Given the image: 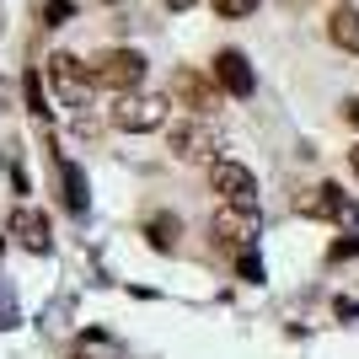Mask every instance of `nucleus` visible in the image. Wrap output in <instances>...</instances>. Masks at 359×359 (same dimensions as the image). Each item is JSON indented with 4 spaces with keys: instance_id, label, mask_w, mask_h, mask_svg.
<instances>
[{
    "instance_id": "12",
    "label": "nucleus",
    "mask_w": 359,
    "mask_h": 359,
    "mask_svg": "<svg viewBox=\"0 0 359 359\" xmlns=\"http://www.w3.org/2000/svg\"><path fill=\"white\" fill-rule=\"evenodd\" d=\"M60 177H65V204H70V215H86V172L75 161H60Z\"/></svg>"
},
{
    "instance_id": "21",
    "label": "nucleus",
    "mask_w": 359,
    "mask_h": 359,
    "mask_svg": "<svg viewBox=\"0 0 359 359\" xmlns=\"http://www.w3.org/2000/svg\"><path fill=\"white\" fill-rule=\"evenodd\" d=\"M166 6H172V11H188V6H194V0H166Z\"/></svg>"
},
{
    "instance_id": "10",
    "label": "nucleus",
    "mask_w": 359,
    "mask_h": 359,
    "mask_svg": "<svg viewBox=\"0 0 359 359\" xmlns=\"http://www.w3.org/2000/svg\"><path fill=\"white\" fill-rule=\"evenodd\" d=\"M172 97H177L182 107H194L198 118H210L215 107H220V97H215V86H210V81H204V75H198V70H177V75H172Z\"/></svg>"
},
{
    "instance_id": "4",
    "label": "nucleus",
    "mask_w": 359,
    "mask_h": 359,
    "mask_svg": "<svg viewBox=\"0 0 359 359\" xmlns=\"http://www.w3.org/2000/svg\"><path fill=\"white\" fill-rule=\"evenodd\" d=\"M48 81H54V97L65 107H86V97L97 91L91 86V70L75 54H48Z\"/></svg>"
},
{
    "instance_id": "17",
    "label": "nucleus",
    "mask_w": 359,
    "mask_h": 359,
    "mask_svg": "<svg viewBox=\"0 0 359 359\" xmlns=\"http://www.w3.org/2000/svg\"><path fill=\"white\" fill-rule=\"evenodd\" d=\"M359 252V236H344L338 247H332V263H344V257H354Z\"/></svg>"
},
{
    "instance_id": "16",
    "label": "nucleus",
    "mask_w": 359,
    "mask_h": 359,
    "mask_svg": "<svg viewBox=\"0 0 359 359\" xmlns=\"http://www.w3.org/2000/svg\"><path fill=\"white\" fill-rule=\"evenodd\" d=\"M43 16H48V27H60L65 16H70V0H48V6H43Z\"/></svg>"
},
{
    "instance_id": "19",
    "label": "nucleus",
    "mask_w": 359,
    "mask_h": 359,
    "mask_svg": "<svg viewBox=\"0 0 359 359\" xmlns=\"http://www.w3.org/2000/svg\"><path fill=\"white\" fill-rule=\"evenodd\" d=\"M344 118H348V123L359 129V97H348V102H344Z\"/></svg>"
},
{
    "instance_id": "15",
    "label": "nucleus",
    "mask_w": 359,
    "mask_h": 359,
    "mask_svg": "<svg viewBox=\"0 0 359 359\" xmlns=\"http://www.w3.org/2000/svg\"><path fill=\"white\" fill-rule=\"evenodd\" d=\"M22 91H27V107H32V113H38V118H43L48 107H43V81H38V70H27V81H22Z\"/></svg>"
},
{
    "instance_id": "20",
    "label": "nucleus",
    "mask_w": 359,
    "mask_h": 359,
    "mask_svg": "<svg viewBox=\"0 0 359 359\" xmlns=\"http://www.w3.org/2000/svg\"><path fill=\"white\" fill-rule=\"evenodd\" d=\"M348 166H354V177H359V145H354V150H348Z\"/></svg>"
},
{
    "instance_id": "6",
    "label": "nucleus",
    "mask_w": 359,
    "mask_h": 359,
    "mask_svg": "<svg viewBox=\"0 0 359 359\" xmlns=\"http://www.w3.org/2000/svg\"><path fill=\"white\" fill-rule=\"evenodd\" d=\"M300 215L306 220H338V225H359V204L338 188V182H322L311 194L300 198Z\"/></svg>"
},
{
    "instance_id": "11",
    "label": "nucleus",
    "mask_w": 359,
    "mask_h": 359,
    "mask_svg": "<svg viewBox=\"0 0 359 359\" xmlns=\"http://www.w3.org/2000/svg\"><path fill=\"white\" fill-rule=\"evenodd\" d=\"M327 38L344 48V54H359V11L354 6H338V11L327 16Z\"/></svg>"
},
{
    "instance_id": "8",
    "label": "nucleus",
    "mask_w": 359,
    "mask_h": 359,
    "mask_svg": "<svg viewBox=\"0 0 359 359\" xmlns=\"http://www.w3.org/2000/svg\"><path fill=\"white\" fill-rule=\"evenodd\" d=\"M215 81H220L231 97H252L257 91V75H252V65H247L241 48H220V54H215Z\"/></svg>"
},
{
    "instance_id": "14",
    "label": "nucleus",
    "mask_w": 359,
    "mask_h": 359,
    "mask_svg": "<svg viewBox=\"0 0 359 359\" xmlns=\"http://www.w3.org/2000/svg\"><path fill=\"white\" fill-rule=\"evenodd\" d=\"M263 0H215V11L225 16V22H236V16H252Z\"/></svg>"
},
{
    "instance_id": "7",
    "label": "nucleus",
    "mask_w": 359,
    "mask_h": 359,
    "mask_svg": "<svg viewBox=\"0 0 359 359\" xmlns=\"http://www.w3.org/2000/svg\"><path fill=\"white\" fill-rule=\"evenodd\" d=\"M215 241L220 247H241V252H252V241H257V210H236V204H225L220 215H215Z\"/></svg>"
},
{
    "instance_id": "9",
    "label": "nucleus",
    "mask_w": 359,
    "mask_h": 359,
    "mask_svg": "<svg viewBox=\"0 0 359 359\" xmlns=\"http://www.w3.org/2000/svg\"><path fill=\"white\" fill-rule=\"evenodd\" d=\"M27 252H48L54 247V231H48V215L32 210V204H22V210H11V225H6Z\"/></svg>"
},
{
    "instance_id": "3",
    "label": "nucleus",
    "mask_w": 359,
    "mask_h": 359,
    "mask_svg": "<svg viewBox=\"0 0 359 359\" xmlns=\"http://www.w3.org/2000/svg\"><path fill=\"white\" fill-rule=\"evenodd\" d=\"M172 156L188 166H215L220 161V129L210 118H188L172 129Z\"/></svg>"
},
{
    "instance_id": "13",
    "label": "nucleus",
    "mask_w": 359,
    "mask_h": 359,
    "mask_svg": "<svg viewBox=\"0 0 359 359\" xmlns=\"http://www.w3.org/2000/svg\"><path fill=\"white\" fill-rule=\"evenodd\" d=\"M172 236H177V220H150V247H156V252H172Z\"/></svg>"
},
{
    "instance_id": "2",
    "label": "nucleus",
    "mask_w": 359,
    "mask_h": 359,
    "mask_svg": "<svg viewBox=\"0 0 359 359\" xmlns=\"http://www.w3.org/2000/svg\"><path fill=\"white\" fill-rule=\"evenodd\" d=\"M166 113H172V97H161V91H129V97H118V107H113V129H123V135H150V129H161Z\"/></svg>"
},
{
    "instance_id": "18",
    "label": "nucleus",
    "mask_w": 359,
    "mask_h": 359,
    "mask_svg": "<svg viewBox=\"0 0 359 359\" xmlns=\"http://www.w3.org/2000/svg\"><path fill=\"white\" fill-rule=\"evenodd\" d=\"M241 279H252V285L263 279V269H257V257H252V252H241Z\"/></svg>"
},
{
    "instance_id": "5",
    "label": "nucleus",
    "mask_w": 359,
    "mask_h": 359,
    "mask_svg": "<svg viewBox=\"0 0 359 359\" xmlns=\"http://www.w3.org/2000/svg\"><path fill=\"white\" fill-rule=\"evenodd\" d=\"M210 188L225 198V204H236V210H257V177L247 172L241 161H215L210 166Z\"/></svg>"
},
{
    "instance_id": "22",
    "label": "nucleus",
    "mask_w": 359,
    "mask_h": 359,
    "mask_svg": "<svg viewBox=\"0 0 359 359\" xmlns=\"http://www.w3.org/2000/svg\"><path fill=\"white\" fill-rule=\"evenodd\" d=\"M0 327H11V311H6V306H0Z\"/></svg>"
},
{
    "instance_id": "1",
    "label": "nucleus",
    "mask_w": 359,
    "mask_h": 359,
    "mask_svg": "<svg viewBox=\"0 0 359 359\" xmlns=\"http://www.w3.org/2000/svg\"><path fill=\"white\" fill-rule=\"evenodd\" d=\"M86 70H91V86L129 97V91H140V81H145V54H140V48H102Z\"/></svg>"
}]
</instances>
